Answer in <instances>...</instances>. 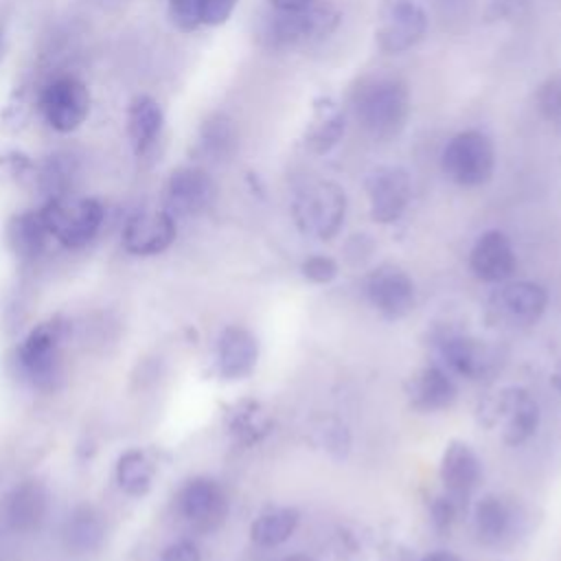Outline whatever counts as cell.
Returning a JSON list of instances; mask_svg holds the SVG:
<instances>
[{"label": "cell", "instance_id": "cell-1", "mask_svg": "<svg viewBox=\"0 0 561 561\" xmlns=\"http://www.w3.org/2000/svg\"><path fill=\"white\" fill-rule=\"evenodd\" d=\"M351 107L362 129L379 142L397 138L410 118V90L392 75L364 77L351 94Z\"/></svg>", "mask_w": 561, "mask_h": 561}, {"label": "cell", "instance_id": "cell-2", "mask_svg": "<svg viewBox=\"0 0 561 561\" xmlns=\"http://www.w3.org/2000/svg\"><path fill=\"white\" fill-rule=\"evenodd\" d=\"M291 217L307 237L333 239L346 217V193L331 180L307 182L291 202Z\"/></svg>", "mask_w": 561, "mask_h": 561}, {"label": "cell", "instance_id": "cell-3", "mask_svg": "<svg viewBox=\"0 0 561 561\" xmlns=\"http://www.w3.org/2000/svg\"><path fill=\"white\" fill-rule=\"evenodd\" d=\"M440 167L443 173L458 186H482L495 171V147L491 138L478 129L458 131L443 147Z\"/></svg>", "mask_w": 561, "mask_h": 561}, {"label": "cell", "instance_id": "cell-4", "mask_svg": "<svg viewBox=\"0 0 561 561\" xmlns=\"http://www.w3.org/2000/svg\"><path fill=\"white\" fill-rule=\"evenodd\" d=\"M39 213L48 234L66 248L88 245L103 224V206L92 197L46 199Z\"/></svg>", "mask_w": 561, "mask_h": 561}, {"label": "cell", "instance_id": "cell-5", "mask_svg": "<svg viewBox=\"0 0 561 561\" xmlns=\"http://www.w3.org/2000/svg\"><path fill=\"white\" fill-rule=\"evenodd\" d=\"M66 337V324L61 320H48L35 327L18 348V366L22 375L37 388H55L61 375V342Z\"/></svg>", "mask_w": 561, "mask_h": 561}, {"label": "cell", "instance_id": "cell-6", "mask_svg": "<svg viewBox=\"0 0 561 561\" xmlns=\"http://www.w3.org/2000/svg\"><path fill=\"white\" fill-rule=\"evenodd\" d=\"M427 33V13L414 0H381L377 9L375 42L388 55L414 48Z\"/></svg>", "mask_w": 561, "mask_h": 561}, {"label": "cell", "instance_id": "cell-7", "mask_svg": "<svg viewBox=\"0 0 561 561\" xmlns=\"http://www.w3.org/2000/svg\"><path fill=\"white\" fill-rule=\"evenodd\" d=\"M37 107L50 129L70 134L79 129L90 114V90L77 77H57L39 92Z\"/></svg>", "mask_w": 561, "mask_h": 561}, {"label": "cell", "instance_id": "cell-8", "mask_svg": "<svg viewBox=\"0 0 561 561\" xmlns=\"http://www.w3.org/2000/svg\"><path fill=\"white\" fill-rule=\"evenodd\" d=\"M340 13L331 4H309L302 11L276 13L265 31L267 39L276 48L300 46L327 37L335 31Z\"/></svg>", "mask_w": 561, "mask_h": 561}, {"label": "cell", "instance_id": "cell-9", "mask_svg": "<svg viewBox=\"0 0 561 561\" xmlns=\"http://www.w3.org/2000/svg\"><path fill=\"white\" fill-rule=\"evenodd\" d=\"M366 195L370 204V217L377 224H392L405 213L410 204V173L397 164H379L366 175Z\"/></svg>", "mask_w": 561, "mask_h": 561}, {"label": "cell", "instance_id": "cell-10", "mask_svg": "<svg viewBox=\"0 0 561 561\" xmlns=\"http://www.w3.org/2000/svg\"><path fill=\"white\" fill-rule=\"evenodd\" d=\"M178 513L195 530H213L226 515V495L210 478H193L178 493Z\"/></svg>", "mask_w": 561, "mask_h": 561}, {"label": "cell", "instance_id": "cell-11", "mask_svg": "<svg viewBox=\"0 0 561 561\" xmlns=\"http://www.w3.org/2000/svg\"><path fill=\"white\" fill-rule=\"evenodd\" d=\"M175 234V217L169 210H138L123 226V248L136 256H153L164 252Z\"/></svg>", "mask_w": 561, "mask_h": 561}, {"label": "cell", "instance_id": "cell-12", "mask_svg": "<svg viewBox=\"0 0 561 561\" xmlns=\"http://www.w3.org/2000/svg\"><path fill=\"white\" fill-rule=\"evenodd\" d=\"M217 195V186L202 167H180L167 182V208L173 217H191L204 213Z\"/></svg>", "mask_w": 561, "mask_h": 561}, {"label": "cell", "instance_id": "cell-13", "mask_svg": "<svg viewBox=\"0 0 561 561\" xmlns=\"http://www.w3.org/2000/svg\"><path fill=\"white\" fill-rule=\"evenodd\" d=\"M366 294L373 307H377L388 318H401L414 305V283L403 270L394 265L377 267L368 276Z\"/></svg>", "mask_w": 561, "mask_h": 561}, {"label": "cell", "instance_id": "cell-14", "mask_svg": "<svg viewBox=\"0 0 561 561\" xmlns=\"http://www.w3.org/2000/svg\"><path fill=\"white\" fill-rule=\"evenodd\" d=\"M471 272L486 283H502L515 270V252L508 237L500 230H486L478 237L469 254Z\"/></svg>", "mask_w": 561, "mask_h": 561}, {"label": "cell", "instance_id": "cell-15", "mask_svg": "<svg viewBox=\"0 0 561 561\" xmlns=\"http://www.w3.org/2000/svg\"><path fill=\"white\" fill-rule=\"evenodd\" d=\"M497 419L504 421V440L511 445H522L528 440L539 423V405L522 388L502 390L497 397Z\"/></svg>", "mask_w": 561, "mask_h": 561}, {"label": "cell", "instance_id": "cell-16", "mask_svg": "<svg viewBox=\"0 0 561 561\" xmlns=\"http://www.w3.org/2000/svg\"><path fill=\"white\" fill-rule=\"evenodd\" d=\"M259 355L256 337L243 327H228L219 335L217 366L226 379H241L252 373Z\"/></svg>", "mask_w": 561, "mask_h": 561}, {"label": "cell", "instance_id": "cell-17", "mask_svg": "<svg viewBox=\"0 0 561 561\" xmlns=\"http://www.w3.org/2000/svg\"><path fill=\"white\" fill-rule=\"evenodd\" d=\"M548 305V294L541 285L530 280H517L504 285L495 294V309L517 324L535 322Z\"/></svg>", "mask_w": 561, "mask_h": 561}, {"label": "cell", "instance_id": "cell-18", "mask_svg": "<svg viewBox=\"0 0 561 561\" xmlns=\"http://www.w3.org/2000/svg\"><path fill=\"white\" fill-rule=\"evenodd\" d=\"M480 478V460L465 443H449L440 460V480L451 500L467 497Z\"/></svg>", "mask_w": 561, "mask_h": 561}, {"label": "cell", "instance_id": "cell-19", "mask_svg": "<svg viewBox=\"0 0 561 561\" xmlns=\"http://www.w3.org/2000/svg\"><path fill=\"white\" fill-rule=\"evenodd\" d=\"M164 114L160 103L149 94H138L127 107V136L136 156H145L160 138Z\"/></svg>", "mask_w": 561, "mask_h": 561}, {"label": "cell", "instance_id": "cell-20", "mask_svg": "<svg viewBox=\"0 0 561 561\" xmlns=\"http://www.w3.org/2000/svg\"><path fill=\"white\" fill-rule=\"evenodd\" d=\"M346 118L342 110L327 96H322L313 107V118L305 131V147L316 153H329L344 136Z\"/></svg>", "mask_w": 561, "mask_h": 561}, {"label": "cell", "instance_id": "cell-21", "mask_svg": "<svg viewBox=\"0 0 561 561\" xmlns=\"http://www.w3.org/2000/svg\"><path fill=\"white\" fill-rule=\"evenodd\" d=\"M46 508H48L46 489L39 482L28 480L15 486L13 493L9 495L7 515L15 530H33L44 522Z\"/></svg>", "mask_w": 561, "mask_h": 561}, {"label": "cell", "instance_id": "cell-22", "mask_svg": "<svg viewBox=\"0 0 561 561\" xmlns=\"http://www.w3.org/2000/svg\"><path fill=\"white\" fill-rule=\"evenodd\" d=\"M48 230L39 210H26L15 215L7 226V241L15 256L33 259L44 250Z\"/></svg>", "mask_w": 561, "mask_h": 561}, {"label": "cell", "instance_id": "cell-23", "mask_svg": "<svg viewBox=\"0 0 561 561\" xmlns=\"http://www.w3.org/2000/svg\"><path fill=\"white\" fill-rule=\"evenodd\" d=\"M456 399V386L449 375L436 366L423 368L412 379V403L421 410H443Z\"/></svg>", "mask_w": 561, "mask_h": 561}, {"label": "cell", "instance_id": "cell-24", "mask_svg": "<svg viewBox=\"0 0 561 561\" xmlns=\"http://www.w3.org/2000/svg\"><path fill=\"white\" fill-rule=\"evenodd\" d=\"M103 522L101 517L88 508L81 506L72 511V515L64 524V543L72 552H92L103 541Z\"/></svg>", "mask_w": 561, "mask_h": 561}, {"label": "cell", "instance_id": "cell-25", "mask_svg": "<svg viewBox=\"0 0 561 561\" xmlns=\"http://www.w3.org/2000/svg\"><path fill=\"white\" fill-rule=\"evenodd\" d=\"M199 153L208 160H226L237 149V129L226 114H213L199 129Z\"/></svg>", "mask_w": 561, "mask_h": 561}, {"label": "cell", "instance_id": "cell-26", "mask_svg": "<svg viewBox=\"0 0 561 561\" xmlns=\"http://www.w3.org/2000/svg\"><path fill=\"white\" fill-rule=\"evenodd\" d=\"M298 526V513L294 508H274L254 519L250 537L261 548H274L287 541Z\"/></svg>", "mask_w": 561, "mask_h": 561}, {"label": "cell", "instance_id": "cell-27", "mask_svg": "<svg viewBox=\"0 0 561 561\" xmlns=\"http://www.w3.org/2000/svg\"><path fill=\"white\" fill-rule=\"evenodd\" d=\"M473 522H476V533L484 543H500L511 530L513 515L500 497L486 495L484 500L478 502Z\"/></svg>", "mask_w": 561, "mask_h": 561}, {"label": "cell", "instance_id": "cell-28", "mask_svg": "<svg viewBox=\"0 0 561 561\" xmlns=\"http://www.w3.org/2000/svg\"><path fill=\"white\" fill-rule=\"evenodd\" d=\"M151 480H153V465L142 451L129 449L118 458L116 482L127 495H134V497L145 495L151 486Z\"/></svg>", "mask_w": 561, "mask_h": 561}, {"label": "cell", "instance_id": "cell-29", "mask_svg": "<svg viewBox=\"0 0 561 561\" xmlns=\"http://www.w3.org/2000/svg\"><path fill=\"white\" fill-rule=\"evenodd\" d=\"M72 178H75V164L68 156L55 153L50 156L44 167L37 173V184L39 188L46 193L48 199L55 197H66L70 195V186H72Z\"/></svg>", "mask_w": 561, "mask_h": 561}, {"label": "cell", "instance_id": "cell-30", "mask_svg": "<svg viewBox=\"0 0 561 561\" xmlns=\"http://www.w3.org/2000/svg\"><path fill=\"white\" fill-rule=\"evenodd\" d=\"M445 362L460 375L476 377L484 368V351L469 337H451L443 344Z\"/></svg>", "mask_w": 561, "mask_h": 561}, {"label": "cell", "instance_id": "cell-31", "mask_svg": "<svg viewBox=\"0 0 561 561\" xmlns=\"http://www.w3.org/2000/svg\"><path fill=\"white\" fill-rule=\"evenodd\" d=\"M537 103H539V112L543 114L546 121L561 125V81L552 79V81L543 83L537 94Z\"/></svg>", "mask_w": 561, "mask_h": 561}, {"label": "cell", "instance_id": "cell-32", "mask_svg": "<svg viewBox=\"0 0 561 561\" xmlns=\"http://www.w3.org/2000/svg\"><path fill=\"white\" fill-rule=\"evenodd\" d=\"M302 276L309 278L311 283H318V285H324V283H331L335 276H337V263L331 259V256H324V254H313L309 256L305 263H302Z\"/></svg>", "mask_w": 561, "mask_h": 561}, {"label": "cell", "instance_id": "cell-33", "mask_svg": "<svg viewBox=\"0 0 561 561\" xmlns=\"http://www.w3.org/2000/svg\"><path fill=\"white\" fill-rule=\"evenodd\" d=\"M199 9H202V0H169L171 18L182 31H193L195 26L202 24Z\"/></svg>", "mask_w": 561, "mask_h": 561}, {"label": "cell", "instance_id": "cell-34", "mask_svg": "<svg viewBox=\"0 0 561 561\" xmlns=\"http://www.w3.org/2000/svg\"><path fill=\"white\" fill-rule=\"evenodd\" d=\"M239 0H202L199 22L206 26H221L230 20Z\"/></svg>", "mask_w": 561, "mask_h": 561}, {"label": "cell", "instance_id": "cell-35", "mask_svg": "<svg viewBox=\"0 0 561 561\" xmlns=\"http://www.w3.org/2000/svg\"><path fill=\"white\" fill-rule=\"evenodd\" d=\"M158 561H202V557L193 541H175L169 548H164Z\"/></svg>", "mask_w": 561, "mask_h": 561}, {"label": "cell", "instance_id": "cell-36", "mask_svg": "<svg viewBox=\"0 0 561 561\" xmlns=\"http://www.w3.org/2000/svg\"><path fill=\"white\" fill-rule=\"evenodd\" d=\"M267 2L276 13H294L313 4V0H267Z\"/></svg>", "mask_w": 561, "mask_h": 561}, {"label": "cell", "instance_id": "cell-37", "mask_svg": "<svg viewBox=\"0 0 561 561\" xmlns=\"http://www.w3.org/2000/svg\"><path fill=\"white\" fill-rule=\"evenodd\" d=\"M421 561H460V559H458V557H454V554H449V552L438 550V552H432V554L423 557Z\"/></svg>", "mask_w": 561, "mask_h": 561}, {"label": "cell", "instance_id": "cell-38", "mask_svg": "<svg viewBox=\"0 0 561 561\" xmlns=\"http://www.w3.org/2000/svg\"><path fill=\"white\" fill-rule=\"evenodd\" d=\"M278 561H316V559L309 557V554H289V557H283Z\"/></svg>", "mask_w": 561, "mask_h": 561}]
</instances>
